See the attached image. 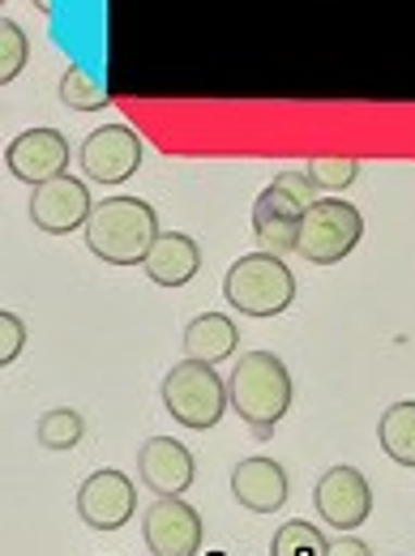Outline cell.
<instances>
[{
  "instance_id": "obj_22",
  "label": "cell",
  "mask_w": 415,
  "mask_h": 556,
  "mask_svg": "<svg viewBox=\"0 0 415 556\" xmlns=\"http://www.w3.org/2000/svg\"><path fill=\"white\" fill-rule=\"evenodd\" d=\"M304 172L313 176L317 189H347L360 176V159H309Z\"/></svg>"
},
{
  "instance_id": "obj_21",
  "label": "cell",
  "mask_w": 415,
  "mask_h": 556,
  "mask_svg": "<svg viewBox=\"0 0 415 556\" xmlns=\"http://www.w3.org/2000/svg\"><path fill=\"white\" fill-rule=\"evenodd\" d=\"M26 56H30V43H26V30L4 13L0 17V81L9 86L17 73L26 70Z\"/></svg>"
},
{
  "instance_id": "obj_23",
  "label": "cell",
  "mask_w": 415,
  "mask_h": 556,
  "mask_svg": "<svg viewBox=\"0 0 415 556\" xmlns=\"http://www.w3.org/2000/svg\"><path fill=\"white\" fill-rule=\"evenodd\" d=\"M22 348H26V326H22V317L17 313H0V364L9 368L17 355H22Z\"/></svg>"
},
{
  "instance_id": "obj_19",
  "label": "cell",
  "mask_w": 415,
  "mask_h": 556,
  "mask_svg": "<svg viewBox=\"0 0 415 556\" xmlns=\"http://www.w3.org/2000/svg\"><path fill=\"white\" fill-rule=\"evenodd\" d=\"M35 437H39L43 450H73L86 437V419H81V412H73V407H56V412H48V416L39 419Z\"/></svg>"
},
{
  "instance_id": "obj_4",
  "label": "cell",
  "mask_w": 415,
  "mask_h": 556,
  "mask_svg": "<svg viewBox=\"0 0 415 556\" xmlns=\"http://www.w3.org/2000/svg\"><path fill=\"white\" fill-rule=\"evenodd\" d=\"M163 407L167 416L176 419L180 428H193V432H206L218 419L227 416L231 407V394H227V381L214 372V364L202 359H180L167 377H163Z\"/></svg>"
},
{
  "instance_id": "obj_2",
  "label": "cell",
  "mask_w": 415,
  "mask_h": 556,
  "mask_svg": "<svg viewBox=\"0 0 415 556\" xmlns=\"http://www.w3.org/2000/svg\"><path fill=\"white\" fill-rule=\"evenodd\" d=\"M227 394H231V412L266 441L278 419L291 412V372L275 351H249L236 359L227 377Z\"/></svg>"
},
{
  "instance_id": "obj_25",
  "label": "cell",
  "mask_w": 415,
  "mask_h": 556,
  "mask_svg": "<svg viewBox=\"0 0 415 556\" xmlns=\"http://www.w3.org/2000/svg\"><path fill=\"white\" fill-rule=\"evenodd\" d=\"M35 9H43V13H52V0H30Z\"/></svg>"
},
{
  "instance_id": "obj_11",
  "label": "cell",
  "mask_w": 415,
  "mask_h": 556,
  "mask_svg": "<svg viewBox=\"0 0 415 556\" xmlns=\"http://www.w3.org/2000/svg\"><path fill=\"white\" fill-rule=\"evenodd\" d=\"M73 150L65 134L61 129H26V134H17V138L9 141V150H4V167H9V176L13 180H22V185H43V180H52V176H61L65 167H70Z\"/></svg>"
},
{
  "instance_id": "obj_12",
  "label": "cell",
  "mask_w": 415,
  "mask_h": 556,
  "mask_svg": "<svg viewBox=\"0 0 415 556\" xmlns=\"http://www.w3.org/2000/svg\"><path fill=\"white\" fill-rule=\"evenodd\" d=\"M304 202H295L278 180H271L257 202H253V236L262 240L266 253H295V236H300V218H304Z\"/></svg>"
},
{
  "instance_id": "obj_10",
  "label": "cell",
  "mask_w": 415,
  "mask_h": 556,
  "mask_svg": "<svg viewBox=\"0 0 415 556\" xmlns=\"http://www.w3.org/2000/svg\"><path fill=\"white\" fill-rule=\"evenodd\" d=\"M313 505H317V514H322L326 527L355 531L373 514V488H368V480L355 467H330L317 480V488H313Z\"/></svg>"
},
{
  "instance_id": "obj_8",
  "label": "cell",
  "mask_w": 415,
  "mask_h": 556,
  "mask_svg": "<svg viewBox=\"0 0 415 556\" xmlns=\"http://www.w3.org/2000/svg\"><path fill=\"white\" fill-rule=\"evenodd\" d=\"M77 163H81L86 180H95V185H108V189L125 185L141 167V138L129 125H103L81 141Z\"/></svg>"
},
{
  "instance_id": "obj_14",
  "label": "cell",
  "mask_w": 415,
  "mask_h": 556,
  "mask_svg": "<svg viewBox=\"0 0 415 556\" xmlns=\"http://www.w3.org/2000/svg\"><path fill=\"white\" fill-rule=\"evenodd\" d=\"M291 492V480L282 471V463L257 454V458H240L231 467V496L249 509V514H278L282 501Z\"/></svg>"
},
{
  "instance_id": "obj_5",
  "label": "cell",
  "mask_w": 415,
  "mask_h": 556,
  "mask_svg": "<svg viewBox=\"0 0 415 556\" xmlns=\"http://www.w3.org/2000/svg\"><path fill=\"white\" fill-rule=\"evenodd\" d=\"M364 240V218L360 210L343 198H317L300 218V236H295V253L309 266H339L343 257L355 253V244Z\"/></svg>"
},
{
  "instance_id": "obj_26",
  "label": "cell",
  "mask_w": 415,
  "mask_h": 556,
  "mask_svg": "<svg viewBox=\"0 0 415 556\" xmlns=\"http://www.w3.org/2000/svg\"><path fill=\"white\" fill-rule=\"evenodd\" d=\"M210 556H223V553H210Z\"/></svg>"
},
{
  "instance_id": "obj_6",
  "label": "cell",
  "mask_w": 415,
  "mask_h": 556,
  "mask_svg": "<svg viewBox=\"0 0 415 556\" xmlns=\"http://www.w3.org/2000/svg\"><path fill=\"white\" fill-rule=\"evenodd\" d=\"M26 210H30V223L43 236H73L77 227L90 223L95 202H90L86 180H77L73 172H61V176H52V180H43V185L30 189Z\"/></svg>"
},
{
  "instance_id": "obj_13",
  "label": "cell",
  "mask_w": 415,
  "mask_h": 556,
  "mask_svg": "<svg viewBox=\"0 0 415 556\" xmlns=\"http://www.w3.org/2000/svg\"><path fill=\"white\" fill-rule=\"evenodd\" d=\"M138 471L146 488H154L159 496H185L193 488L198 463L176 437H150L138 450Z\"/></svg>"
},
{
  "instance_id": "obj_20",
  "label": "cell",
  "mask_w": 415,
  "mask_h": 556,
  "mask_svg": "<svg viewBox=\"0 0 415 556\" xmlns=\"http://www.w3.org/2000/svg\"><path fill=\"white\" fill-rule=\"evenodd\" d=\"M61 103L73 108V112H99V108H108V90L86 70L70 65L65 77H61Z\"/></svg>"
},
{
  "instance_id": "obj_1",
  "label": "cell",
  "mask_w": 415,
  "mask_h": 556,
  "mask_svg": "<svg viewBox=\"0 0 415 556\" xmlns=\"http://www.w3.org/2000/svg\"><path fill=\"white\" fill-rule=\"evenodd\" d=\"M81 236L99 262L141 266L159 240V214L141 198H108V202H95V214L81 227Z\"/></svg>"
},
{
  "instance_id": "obj_24",
  "label": "cell",
  "mask_w": 415,
  "mask_h": 556,
  "mask_svg": "<svg viewBox=\"0 0 415 556\" xmlns=\"http://www.w3.org/2000/svg\"><path fill=\"white\" fill-rule=\"evenodd\" d=\"M275 180L295 198V202H304V206L317 202V185H313V176H309L304 167H300V172H282V176H275Z\"/></svg>"
},
{
  "instance_id": "obj_15",
  "label": "cell",
  "mask_w": 415,
  "mask_h": 556,
  "mask_svg": "<svg viewBox=\"0 0 415 556\" xmlns=\"http://www.w3.org/2000/svg\"><path fill=\"white\" fill-rule=\"evenodd\" d=\"M141 270H146L150 282H159V287H185V282H193V275L202 270V249L185 231H159V240L146 253Z\"/></svg>"
},
{
  "instance_id": "obj_16",
  "label": "cell",
  "mask_w": 415,
  "mask_h": 556,
  "mask_svg": "<svg viewBox=\"0 0 415 556\" xmlns=\"http://www.w3.org/2000/svg\"><path fill=\"white\" fill-rule=\"evenodd\" d=\"M236 321L227 313H198L189 326H185V355L189 359H202V364H218L227 355H236Z\"/></svg>"
},
{
  "instance_id": "obj_17",
  "label": "cell",
  "mask_w": 415,
  "mask_h": 556,
  "mask_svg": "<svg viewBox=\"0 0 415 556\" xmlns=\"http://www.w3.org/2000/svg\"><path fill=\"white\" fill-rule=\"evenodd\" d=\"M377 441L386 458H394L399 467H415V399L386 407V416L377 419Z\"/></svg>"
},
{
  "instance_id": "obj_18",
  "label": "cell",
  "mask_w": 415,
  "mask_h": 556,
  "mask_svg": "<svg viewBox=\"0 0 415 556\" xmlns=\"http://www.w3.org/2000/svg\"><path fill=\"white\" fill-rule=\"evenodd\" d=\"M330 540L313 527V522H282L271 540V556H330Z\"/></svg>"
},
{
  "instance_id": "obj_7",
  "label": "cell",
  "mask_w": 415,
  "mask_h": 556,
  "mask_svg": "<svg viewBox=\"0 0 415 556\" xmlns=\"http://www.w3.org/2000/svg\"><path fill=\"white\" fill-rule=\"evenodd\" d=\"M141 540L150 556H198L202 553V514L185 496H159L141 518Z\"/></svg>"
},
{
  "instance_id": "obj_9",
  "label": "cell",
  "mask_w": 415,
  "mask_h": 556,
  "mask_svg": "<svg viewBox=\"0 0 415 556\" xmlns=\"http://www.w3.org/2000/svg\"><path fill=\"white\" fill-rule=\"evenodd\" d=\"M77 514L95 531H121L138 514V488L125 471L103 467L86 476V484L77 488Z\"/></svg>"
},
{
  "instance_id": "obj_3",
  "label": "cell",
  "mask_w": 415,
  "mask_h": 556,
  "mask_svg": "<svg viewBox=\"0 0 415 556\" xmlns=\"http://www.w3.org/2000/svg\"><path fill=\"white\" fill-rule=\"evenodd\" d=\"M223 295L236 313L244 317H278L291 308L295 300V275L278 253H249L240 257L227 278H223Z\"/></svg>"
}]
</instances>
